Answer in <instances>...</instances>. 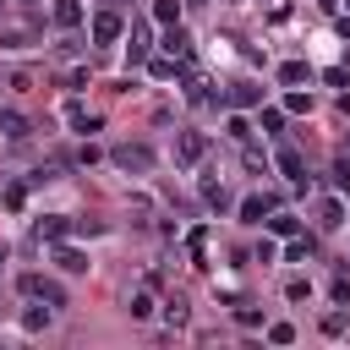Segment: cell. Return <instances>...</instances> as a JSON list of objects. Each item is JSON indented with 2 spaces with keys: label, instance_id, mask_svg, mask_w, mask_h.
I'll return each instance as SVG.
<instances>
[{
  "label": "cell",
  "instance_id": "4",
  "mask_svg": "<svg viewBox=\"0 0 350 350\" xmlns=\"http://www.w3.org/2000/svg\"><path fill=\"white\" fill-rule=\"evenodd\" d=\"M33 44H38L33 22H0V49H33Z\"/></svg>",
  "mask_w": 350,
  "mask_h": 350
},
{
  "label": "cell",
  "instance_id": "28",
  "mask_svg": "<svg viewBox=\"0 0 350 350\" xmlns=\"http://www.w3.org/2000/svg\"><path fill=\"white\" fill-rule=\"evenodd\" d=\"M235 323H241V328H257L262 312H257V306H235Z\"/></svg>",
  "mask_w": 350,
  "mask_h": 350
},
{
  "label": "cell",
  "instance_id": "33",
  "mask_svg": "<svg viewBox=\"0 0 350 350\" xmlns=\"http://www.w3.org/2000/svg\"><path fill=\"white\" fill-rule=\"evenodd\" d=\"M328 295H334V301H339V306H350V279H345V273H339V279H334V290H328Z\"/></svg>",
  "mask_w": 350,
  "mask_h": 350
},
{
  "label": "cell",
  "instance_id": "2",
  "mask_svg": "<svg viewBox=\"0 0 350 350\" xmlns=\"http://www.w3.org/2000/svg\"><path fill=\"white\" fill-rule=\"evenodd\" d=\"M16 290H22L27 301H49V306H66V290H60L55 279H44V273H22V279H16Z\"/></svg>",
  "mask_w": 350,
  "mask_h": 350
},
{
  "label": "cell",
  "instance_id": "9",
  "mask_svg": "<svg viewBox=\"0 0 350 350\" xmlns=\"http://www.w3.org/2000/svg\"><path fill=\"white\" fill-rule=\"evenodd\" d=\"M55 262H60V273H88V252L60 246V241H55Z\"/></svg>",
  "mask_w": 350,
  "mask_h": 350
},
{
  "label": "cell",
  "instance_id": "39",
  "mask_svg": "<svg viewBox=\"0 0 350 350\" xmlns=\"http://www.w3.org/2000/svg\"><path fill=\"white\" fill-rule=\"evenodd\" d=\"M191 5H208V0H191Z\"/></svg>",
  "mask_w": 350,
  "mask_h": 350
},
{
  "label": "cell",
  "instance_id": "35",
  "mask_svg": "<svg viewBox=\"0 0 350 350\" xmlns=\"http://www.w3.org/2000/svg\"><path fill=\"white\" fill-rule=\"evenodd\" d=\"M230 137H235V142H252V131H246V120H241V115H230Z\"/></svg>",
  "mask_w": 350,
  "mask_h": 350
},
{
  "label": "cell",
  "instance_id": "31",
  "mask_svg": "<svg viewBox=\"0 0 350 350\" xmlns=\"http://www.w3.org/2000/svg\"><path fill=\"white\" fill-rule=\"evenodd\" d=\"M279 126H284V109H262V131H273V137H279Z\"/></svg>",
  "mask_w": 350,
  "mask_h": 350
},
{
  "label": "cell",
  "instance_id": "17",
  "mask_svg": "<svg viewBox=\"0 0 350 350\" xmlns=\"http://www.w3.org/2000/svg\"><path fill=\"white\" fill-rule=\"evenodd\" d=\"M153 22L175 27V22H180V0H153Z\"/></svg>",
  "mask_w": 350,
  "mask_h": 350
},
{
  "label": "cell",
  "instance_id": "13",
  "mask_svg": "<svg viewBox=\"0 0 350 350\" xmlns=\"http://www.w3.org/2000/svg\"><path fill=\"white\" fill-rule=\"evenodd\" d=\"M164 317H170V328H186V323H191V306H186V295H170V301H164Z\"/></svg>",
  "mask_w": 350,
  "mask_h": 350
},
{
  "label": "cell",
  "instance_id": "32",
  "mask_svg": "<svg viewBox=\"0 0 350 350\" xmlns=\"http://www.w3.org/2000/svg\"><path fill=\"white\" fill-rule=\"evenodd\" d=\"M22 202H27V186H5V208H11V213H16V208H22Z\"/></svg>",
  "mask_w": 350,
  "mask_h": 350
},
{
  "label": "cell",
  "instance_id": "14",
  "mask_svg": "<svg viewBox=\"0 0 350 350\" xmlns=\"http://www.w3.org/2000/svg\"><path fill=\"white\" fill-rule=\"evenodd\" d=\"M0 131H5V137H11V142H22V137H27V131H33V126H27V120H22V115H16V109H0Z\"/></svg>",
  "mask_w": 350,
  "mask_h": 350
},
{
  "label": "cell",
  "instance_id": "18",
  "mask_svg": "<svg viewBox=\"0 0 350 350\" xmlns=\"http://www.w3.org/2000/svg\"><path fill=\"white\" fill-rule=\"evenodd\" d=\"M202 202H208V208H219V213H224V208H230V191H224V186H219V180H202Z\"/></svg>",
  "mask_w": 350,
  "mask_h": 350
},
{
  "label": "cell",
  "instance_id": "37",
  "mask_svg": "<svg viewBox=\"0 0 350 350\" xmlns=\"http://www.w3.org/2000/svg\"><path fill=\"white\" fill-rule=\"evenodd\" d=\"M323 334H345V312H328L323 317Z\"/></svg>",
  "mask_w": 350,
  "mask_h": 350
},
{
  "label": "cell",
  "instance_id": "22",
  "mask_svg": "<svg viewBox=\"0 0 350 350\" xmlns=\"http://www.w3.org/2000/svg\"><path fill=\"white\" fill-rule=\"evenodd\" d=\"M66 120H71L77 131H93V126H98V120H93V115L82 109V104H66Z\"/></svg>",
  "mask_w": 350,
  "mask_h": 350
},
{
  "label": "cell",
  "instance_id": "34",
  "mask_svg": "<svg viewBox=\"0 0 350 350\" xmlns=\"http://www.w3.org/2000/svg\"><path fill=\"white\" fill-rule=\"evenodd\" d=\"M148 71H153V77H175V60H170V55H164V60H148Z\"/></svg>",
  "mask_w": 350,
  "mask_h": 350
},
{
  "label": "cell",
  "instance_id": "15",
  "mask_svg": "<svg viewBox=\"0 0 350 350\" xmlns=\"http://www.w3.org/2000/svg\"><path fill=\"white\" fill-rule=\"evenodd\" d=\"M345 224V208L339 202H317V230H339Z\"/></svg>",
  "mask_w": 350,
  "mask_h": 350
},
{
  "label": "cell",
  "instance_id": "30",
  "mask_svg": "<svg viewBox=\"0 0 350 350\" xmlns=\"http://www.w3.org/2000/svg\"><path fill=\"white\" fill-rule=\"evenodd\" d=\"M284 109H295V115H306V109H312V93H290V98H284Z\"/></svg>",
  "mask_w": 350,
  "mask_h": 350
},
{
  "label": "cell",
  "instance_id": "16",
  "mask_svg": "<svg viewBox=\"0 0 350 350\" xmlns=\"http://www.w3.org/2000/svg\"><path fill=\"white\" fill-rule=\"evenodd\" d=\"M49 16H55L60 27H77V22H82V5H77V0H55V11H49Z\"/></svg>",
  "mask_w": 350,
  "mask_h": 350
},
{
  "label": "cell",
  "instance_id": "24",
  "mask_svg": "<svg viewBox=\"0 0 350 350\" xmlns=\"http://www.w3.org/2000/svg\"><path fill=\"white\" fill-rule=\"evenodd\" d=\"M306 77H312V71H306L301 60H290V66H279V82H290V88H295V82H306Z\"/></svg>",
  "mask_w": 350,
  "mask_h": 350
},
{
  "label": "cell",
  "instance_id": "36",
  "mask_svg": "<svg viewBox=\"0 0 350 350\" xmlns=\"http://www.w3.org/2000/svg\"><path fill=\"white\" fill-rule=\"evenodd\" d=\"M306 290H312L306 279H290V284H284V295H290V301H306Z\"/></svg>",
  "mask_w": 350,
  "mask_h": 350
},
{
  "label": "cell",
  "instance_id": "12",
  "mask_svg": "<svg viewBox=\"0 0 350 350\" xmlns=\"http://www.w3.org/2000/svg\"><path fill=\"white\" fill-rule=\"evenodd\" d=\"M257 98H262V88H257V82H235V88L224 93V104H235V109H246V104H257Z\"/></svg>",
  "mask_w": 350,
  "mask_h": 350
},
{
  "label": "cell",
  "instance_id": "29",
  "mask_svg": "<svg viewBox=\"0 0 350 350\" xmlns=\"http://www.w3.org/2000/svg\"><path fill=\"white\" fill-rule=\"evenodd\" d=\"M268 339H273V345H290L295 328H290V323H268Z\"/></svg>",
  "mask_w": 350,
  "mask_h": 350
},
{
  "label": "cell",
  "instance_id": "6",
  "mask_svg": "<svg viewBox=\"0 0 350 350\" xmlns=\"http://www.w3.org/2000/svg\"><path fill=\"white\" fill-rule=\"evenodd\" d=\"M180 88H186V104H208V82L191 60H180Z\"/></svg>",
  "mask_w": 350,
  "mask_h": 350
},
{
  "label": "cell",
  "instance_id": "20",
  "mask_svg": "<svg viewBox=\"0 0 350 350\" xmlns=\"http://www.w3.org/2000/svg\"><path fill=\"white\" fill-rule=\"evenodd\" d=\"M312 252H317V246H312V235H290V252H284V257H290V262H306Z\"/></svg>",
  "mask_w": 350,
  "mask_h": 350
},
{
  "label": "cell",
  "instance_id": "21",
  "mask_svg": "<svg viewBox=\"0 0 350 350\" xmlns=\"http://www.w3.org/2000/svg\"><path fill=\"white\" fill-rule=\"evenodd\" d=\"M148 60V27H131V66Z\"/></svg>",
  "mask_w": 350,
  "mask_h": 350
},
{
  "label": "cell",
  "instance_id": "23",
  "mask_svg": "<svg viewBox=\"0 0 350 350\" xmlns=\"http://www.w3.org/2000/svg\"><path fill=\"white\" fill-rule=\"evenodd\" d=\"M22 328H27V334H38V328H49V306H27V317H22Z\"/></svg>",
  "mask_w": 350,
  "mask_h": 350
},
{
  "label": "cell",
  "instance_id": "26",
  "mask_svg": "<svg viewBox=\"0 0 350 350\" xmlns=\"http://www.w3.org/2000/svg\"><path fill=\"white\" fill-rule=\"evenodd\" d=\"M334 186H339V197H350V159L334 164Z\"/></svg>",
  "mask_w": 350,
  "mask_h": 350
},
{
  "label": "cell",
  "instance_id": "7",
  "mask_svg": "<svg viewBox=\"0 0 350 350\" xmlns=\"http://www.w3.org/2000/svg\"><path fill=\"white\" fill-rule=\"evenodd\" d=\"M71 230H77V224H71L66 213H44V219L33 224V235H38V241H66Z\"/></svg>",
  "mask_w": 350,
  "mask_h": 350
},
{
  "label": "cell",
  "instance_id": "5",
  "mask_svg": "<svg viewBox=\"0 0 350 350\" xmlns=\"http://www.w3.org/2000/svg\"><path fill=\"white\" fill-rule=\"evenodd\" d=\"M120 33H126L120 11H93V44H115Z\"/></svg>",
  "mask_w": 350,
  "mask_h": 350
},
{
  "label": "cell",
  "instance_id": "3",
  "mask_svg": "<svg viewBox=\"0 0 350 350\" xmlns=\"http://www.w3.org/2000/svg\"><path fill=\"white\" fill-rule=\"evenodd\" d=\"M202 153H208V137H202V131H175V164L191 170Z\"/></svg>",
  "mask_w": 350,
  "mask_h": 350
},
{
  "label": "cell",
  "instance_id": "38",
  "mask_svg": "<svg viewBox=\"0 0 350 350\" xmlns=\"http://www.w3.org/2000/svg\"><path fill=\"white\" fill-rule=\"evenodd\" d=\"M339 33H345V38H350V16H345V22H339Z\"/></svg>",
  "mask_w": 350,
  "mask_h": 350
},
{
  "label": "cell",
  "instance_id": "11",
  "mask_svg": "<svg viewBox=\"0 0 350 350\" xmlns=\"http://www.w3.org/2000/svg\"><path fill=\"white\" fill-rule=\"evenodd\" d=\"M262 213H273V197H262V191H252V197L241 202V219H246V224H262Z\"/></svg>",
  "mask_w": 350,
  "mask_h": 350
},
{
  "label": "cell",
  "instance_id": "1",
  "mask_svg": "<svg viewBox=\"0 0 350 350\" xmlns=\"http://www.w3.org/2000/svg\"><path fill=\"white\" fill-rule=\"evenodd\" d=\"M109 159H115V170H126V175H153V148L148 142H120V148H109Z\"/></svg>",
  "mask_w": 350,
  "mask_h": 350
},
{
  "label": "cell",
  "instance_id": "10",
  "mask_svg": "<svg viewBox=\"0 0 350 350\" xmlns=\"http://www.w3.org/2000/svg\"><path fill=\"white\" fill-rule=\"evenodd\" d=\"M164 55H170V60H191V38L180 33V22L164 33Z\"/></svg>",
  "mask_w": 350,
  "mask_h": 350
},
{
  "label": "cell",
  "instance_id": "25",
  "mask_svg": "<svg viewBox=\"0 0 350 350\" xmlns=\"http://www.w3.org/2000/svg\"><path fill=\"white\" fill-rule=\"evenodd\" d=\"M126 312H131V317H148V312H153V295H148V290H137V295L126 301Z\"/></svg>",
  "mask_w": 350,
  "mask_h": 350
},
{
  "label": "cell",
  "instance_id": "19",
  "mask_svg": "<svg viewBox=\"0 0 350 350\" xmlns=\"http://www.w3.org/2000/svg\"><path fill=\"white\" fill-rule=\"evenodd\" d=\"M268 230H273V235H301V219H295V213H273Z\"/></svg>",
  "mask_w": 350,
  "mask_h": 350
},
{
  "label": "cell",
  "instance_id": "27",
  "mask_svg": "<svg viewBox=\"0 0 350 350\" xmlns=\"http://www.w3.org/2000/svg\"><path fill=\"white\" fill-rule=\"evenodd\" d=\"M11 88H16V93H33L38 77H33V71H11Z\"/></svg>",
  "mask_w": 350,
  "mask_h": 350
},
{
  "label": "cell",
  "instance_id": "8",
  "mask_svg": "<svg viewBox=\"0 0 350 350\" xmlns=\"http://www.w3.org/2000/svg\"><path fill=\"white\" fill-rule=\"evenodd\" d=\"M279 170H284V175H290V180L306 191V159H301L295 148H279Z\"/></svg>",
  "mask_w": 350,
  "mask_h": 350
}]
</instances>
